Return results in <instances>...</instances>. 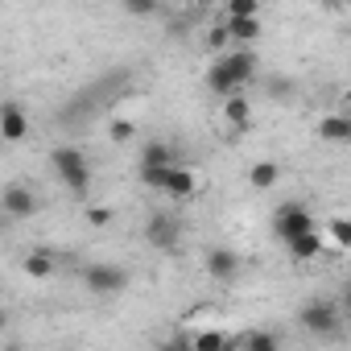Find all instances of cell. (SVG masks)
Segmentation results:
<instances>
[{"instance_id": "obj_10", "label": "cell", "mask_w": 351, "mask_h": 351, "mask_svg": "<svg viewBox=\"0 0 351 351\" xmlns=\"http://www.w3.org/2000/svg\"><path fill=\"white\" fill-rule=\"evenodd\" d=\"M0 136H5L9 145H21L29 136V116L17 99H9L5 108H0Z\"/></svg>"}, {"instance_id": "obj_22", "label": "cell", "mask_w": 351, "mask_h": 351, "mask_svg": "<svg viewBox=\"0 0 351 351\" xmlns=\"http://www.w3.org/2000/svg\"><path fill=\"white\" fill-rule=\"evenodd\" d=\"M265 0H223V17H261Z\"/></svg>"}, {"instance_id": "obj_27", "label": "cell", "mask_w": 351, "mask_h": 351, "mask_svg": "<svg viewBox=\"0 0 351 351\" xmlns=\"http://www.w3.org/2000/svg\"><path fill=\"white\" fill-rule=\"evenodd\" d=\"M207 46H211V50H228V46H232V34H228V25H223V21L207 34Z\"/></svg>"}, {"instance_id": "obj_1", "label": "cell", "mask_w": 351, "mask_h": 351, "mask_svg": "<svg viewBox=\"0 0 351 351\" xmlns=\"http://www.w3.org/2000/svg\"><path fill=\"white\" fill-rule=\"evenodd\" d=\"M50 165H54V173H58V182H62L75 199H83V195L91 191V165H87L83 149L58 145V149H50Z\"/></svg>"}, {"instance_id": "obj_7", "label": "cell", "mask_w": 351, "mask_h": 351, "mask_svg": "<svg viewBox=\"0 0 351 351\" xmlns=\"http://www.w3.org/2000/svg\"><path fill=\"white\" fill-rule=\"evenodd\" d=\"M285 248H289V261H298V265H310V261H318L322 252H330V256L339 252V248H335V244H330V240H326V236L318 232V228H310V232L293 236V240H289Z\"/></svg>"}, {"instance_id": "obj_20", "label": "cell", "mask_w": 351, "mask_h": 351, "mask_svg": "<svg viewBox=\"0 0 351 351\" xmlns=\"http://www.w3.org/2000/svg\"><path fill=\"white\" fill-rule=\"evenodd\" d=\"M326 236H330V244H335L339 252H351V215H335V219L326 223Z\"/></svg>"}, {"instance_id": "obj_9", "label": "cell", "mask_w": 351, "mask_h": 351, "mask_svg": "<svg viewBox=\"0 0 351 351\" xmlns=\"http://www.w3.org/2000/svg\"><path fill=\"white\" fill-rule=\"evenodd\" d=\"M0 211H5L9 219H34L38 199H34V191H29V186L13 182V186H5V195H0Z\"/></svg>"}, {"instance_id": "obj_30", "label": "cell", "mask_w": 351, "mask_h": 351, "mask_svg": "<svg viewBox=\"0 0 351 351\" xmlns=\"http://www.w3.org/2000/svg\"><path fill=\"white\" fill-rule=\"evenodd\" d=\"M265 5H273V0H265Z\"/></svg>"}, {"instance_id": "obj_18", "label": "cell", "mask_w": 351, "mask_h": 351, "mask_svg": "<svg viewBox=\"0 0 351 351\" xmlns=\"http://www.w3.org/2000/svg\"><path fill=\"white\" fill-rule=\"evenodd\" d=\"M141 165H178V149L165 141H149L141 149Z\"/></svg>"}, {"instance_id": "obj_3", "label": "cell", "mask_w": 351, "mask_h": 351, "mask_svg": "<svg viewBox=\"0 0 351 351\" xmlns=\"http://www.w3.org/2000/svg\"><path fill=\"white\" fill-rule=\"evenodd\" d=\"M145 240L157 248V252H178L182 248V219L178 215H165V211H153L145 219Z\"/></svg>"}, {"instance_id": "obj_5", "label": "cell", "mask_w": 351, "mask_h": 351, "mask_svg": "<svg viewBox=\"0 0 351 351\" xmlns=\"http://www.w3.org/2000/svg\"><path fill=\"white\" fill-rule=\"evenodd\" d=\"M83 285H87L91 293H99V298H112V293L128 289V269H120V265H108V261H99V265H87V269H83Z\"/></svg>"}, {"instance_id": "obj_16", "label": "cell", "mask_w": 351, "mask_h": 351, "mask_svg": "<svg viewBox=\"0 0 351 351\" xmlns=\"http://www.w3.org/2000/svg\"><path fill=\"white\" fill-rule=\"evenodd\" d=\"M54 269H58V261H54V252H50V248H34V252L25 256V273H29L34 281L54 277Z\"/></svg>"}, {"instance_id": "obj_21", "label": "cell", "mask_w": 351, "mask_h": 351, "mask_svg": "<svg viewBox=\"0 0 351 351\" xmlns=\"http://www.w3.org/2000/svg\"><path fill=\"white\" fill-rule=\"evenodd\" d=\"M265 95L285 104V99H293V95H298V87H293V79H285V75H269V79H265Z\"/></svg>"}, {"instance_id": "obj_24", "label": "cell", "mask_w": 351, "mask_h": 351, "mask_svg": "<svg viewBox=\"0 0 351 351\" xmlns=\"http://www.w3.org/2000/svg\"><path fill=\"white\" fill-rule=\"evenodd\" d=\"M108 136H112V145H128V141L136 136V120H124V116L112 120V124H108Z\"/></svg>"}, {"instance_id": "obj_13", "label": "cell", "mask_w": 351, "mask_h": 351, "mask_svg": "<svg viewBox=\"0 0 351 351\" xmlns=\"http://www.w3.org/2000/svg\"><path fill=\"white\" fill-rule=\"evenodd\" d=\"M223 25H228V34H232V46H252V42L265 34L261 17H223Z\"/></svg>"}, {"instance_id": "obj_19", "label": "cell", "mask_w": 351, "mask_h": 351, "mask_svg": "<svg viewBox=\"0 0 351 351\" xmlns=\"http://www.w3.org/2000/svg\"><path fill=\"white\" fill-rule=\"evenodd\" d=\"M232 347H248V351H277V347H281V339H277L273 330H248V335L232 339Z\"/></svg>"}, {"instance_id": "obj_28", "label": "cell", "mask_w": 351, "mask_h": 351, "mask_svg": "<svg viewBox=\"0 0 351 351\" xmlns=\"http://www.w3.org/2000/svg\"><path fill=\"white\" fill-rule=\"evenodd\" d=\"M112 219H116L112 207H87V223H91V228H108Z\"/></svg>"}, {"instance_id": "obj_14", "label": "cell", "mask_w": 351, "mask_h": 351, "mask_svg": "<svg viewBox=\"0 0 351 351\" xmlns=\"http://www.w3.org/2000/svg\"><path fill=\"white\" fill-rule=\"evenodd\" d=\"M207 91H211V95H219V99H228V95H236V91H244V87L232 79V71L223 66V58H215V62H211V71H207Z\"/></svg>"}, {"instance_id": "obj_4", "label": "cell", "mask_w": 351, "mask_h": 351, "mask_svg": "<svg viewBox=\"0 0 351 351\" xmlns=\"http://www.w3.org/2000/svg\"><path fill=\"white\" fill-rule=\"evenodd\" d=\"M310 228H314V215H310L306 203H281V207L273 211V236H277L281 244H289L293 236H302V232H310Z\"/></svg>"}, {"instance_id": "obj_23", "label": "cell", "mask_w": 351, "mask_h": 351, "mask_svg": "<svg viewBox=\"0 0 351 351\" xmlns=\"http://www.w3.org/2000/svg\"><path fill=\"white\" fill-rule=\"evenodd\" d=\"M219 347H232V339L223 330H199L195 335V351H219Z\"/></svg>"}, {"instance_id": "obj_17", "label": "cell", "mask_w": 351, "mask_h": 351, "mask_svg": "<svg viewBox=\"0 0 351 351\" xmlns=\"http://www.w3.org/2000/svg\"><path fill=\"white\" fill-rule=\"evenodd\" d=\"M277 178H281V165H277V161H256V165L248 169V186H252V191H273Z\"/></svg>"}, {"instance_id": "obj_6", "label": "cell", "mask_w": 351, "mask_h": 351, "mask_svg": "<svg viewBox=\"0 0 351 351\" xmlns=\"http://www.w3.org/2000/svg\"><path fill=\"white\" fill-rule=\"evenodd\" d=\"M203 265H207L211 281H219V285H232V281L240 277V269H244L240 252H232V248H223V244H211V248L203 252Z\"/></svg>"}, {"instance_id": "obj_15", "label": "cell", "mask_w": 351, "mask_h": 351, "mask_svg": "<svg viewBox=\"0 0 351 351\" xmlns=\"http://www.w3.org/2000/svg\"><path fill=\"white\" fill-rule=\"evenodd\" d=\"M223 120H228L232 128H248V120H252V104L244 99V91H236V95L223 99Z\"/></svg>"}, {"instance_id": "obj_25", "label": "cell", "mask_w": 351, "mask_h": 351, "mask_svg": "<svg viewBox=\"0 0 351 351\" xmlns=\"http://www.w3.org/2000/svg\"><path fill=\"white\" fill-rule=\"evenodd\" d=\"M165 173H169V165H141V182L149 191H161L165 186Z\"/></svg>"}, {"instance_id": "obj_12", "label": "cell", "mask_w": 351, "mask_h": 351, "mask_svg": "<svg viewBox=\"0 0 351 351\" xmlns=\"http://www.w3.org/2000/svg\"><path fill=\"white\" fill-rule=\"evenodd\" d=\"M318 136L330 145H351V116L347 112H326L318 120Z\"/></svg>"}, {"instance_id": "obj_29", "label": "cell", "mask_w": 351, "mask_h": 351, "mask_svg": "<svg viewBox=\"0 0 351 351\" xmlns=\"http://www.w3.org/2000/svg\"><path fill=\"white\" fill-rule=\"evenodd\" d=\"M343 310H347V318H351V285H347V293H343Z\"/></svg>"}, {"instance_id": "obj_11", "label": "cell", "mask_w": 351, "mask_h": 351, "mask_svg": "<svg viewBox=\"0 0 351 351\" xmlns=\"http://www.w3.org/2000/svg\"><path fill=\"white\" fill-rule=\"evenodd\" d=\"M161 195H165V199H195V195H199V173L186 169V165H169Z\"/></svg>"}, {"instance_id": "obj_26", "label": "cell", "mask_w": 351, "mask_h": 351, "mask_svg": "<svg viewBox=\"0 0 351 351\" xmlns=\"http://www.w3.org/2000/svg\"><path fill=\"white\" fill-rule=\"evenodd\" d=\"M120 5H124L128 17H153L161 9V0H120Z\"/></svg>"}, {"instance_id": "obj_2", "label": "cell", "mask_w": 351, "mask_h": 351, "mask_svg": "<svg viewBox=\"0 0 351 351\" xmlns=\"http://www.w3.org/2000/svg\"><path fill=\"white\" fill-rule=\"evenodd\" d=\"M298 326L310 330V335H318V339H330V335H339V326H343V306L330 302V298H310V302L298 310Z\"/></svg>"}, {"instance_id": "obj_8", "label": "cell", "mask_w": 351, "mask_h": 351, "mask_svg": "<svg viewBox=\"0 0 351 351\" xmlns=\"http://www.w3.org/2000/svg\"><path fill=\"white\" fill-rule=\"evenodd\" d=\"M219 58H223V66L232 71V79H236L240 87H248V83L261 75V62H256L252 46H232V50H223Z\"/></svg>"}]
</instances>
